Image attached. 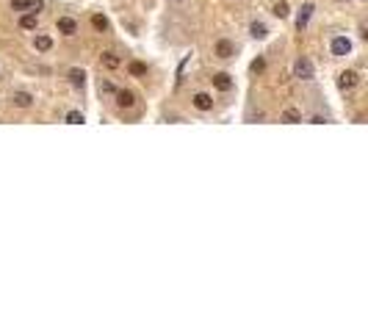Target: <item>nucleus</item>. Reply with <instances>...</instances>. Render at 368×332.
Instances as JSON below:
<instances>
[{
	"label": "nucleus",
	"mask_w": 368,
	"mask_h": 332,
	"mask_svg": "<svg viewBox=\"0 0 368 332\" xmlns=\"http://www.w3.org/2000/svg\"><path fill=\"white\" fill-rule=\"evenodd\" d=\"M266 70V61L263 58H255V61H252V72H263Z\"/></svg>",
	"instance_id": "obj_23"
},
{
	"label": "nucleus",
	"mask_w": 368,
	"mask_h": 332,
	"mask_svg": "<svg viewBox=\"0 0 368 332\" xmlns=\"http://www.w3.org/2000/svg\"><path fill=\"white\" fill-rule=\"evenodd\" d=\"M114 97H117V106L119 108H133V106H136V94L127 92V89H117V94H114Z\"/></svg>",
	"instance_id": "obj_8"
},
{
	"label": "nucleus",
	"mask_w": 368,
	"mask_h": 332,
	"mask_svg": "<svg viewBox=\"0 0 368 332\" xmlns=\"http://www.w3.org/2000/svg\"><path fill=\"white\" fill-rule=\"evenodd\" d=\"M357 83H360V75H357L354 70H346V72H340V75H338V89H340V92H352Z\"/></svg>",
	"instance_id": "obj_3"
},
{
	"label": "nucleus",
	"mask_w": 368,
	"mask_h": 332,
	"mask_svg": "<svg viewBox=\"0 0 368 332\" xmlns=\"http://www.w3.org/2000/svg\"><path fill=\"white\" fill-rule=\"evenodd\" d=\"M177 3H180V0H177Z\"/></svg>",
	"instance_id": "obj_25"
},
{
	"label": "nucleus",
	"mask_w": 368,
	"mask_h": 332,
	"mask_svg": "<svg viewBox=\"0 0 368 332\" xmlns=\"http://www.w3.org/2000/svg\"><path fill=\"white\" fill-rule=\"evenodd\" d=\"M11 8L14 11H39L42 3L39 0H11Z\"/></svg>",
	"instance_id": "obj_11"
},
{
	"label": "nucleus",
	"mask_w": 368,
	"mask_h": 332,
	"mask_svg": "<svg viewBox=\"0 0 368 332\" xmlns=\"http://www.w3.org/2000/svg\"><path fill=\"white\" fill-rule=\"evenodd\" d=\"M36 25H39V11H25V14L20 17L22 31H36Z\"/></svg>",
	"instance_id": "obj_10"
},
{
	"label": "nucleus",
	"mask_w": 368,
	"mask_h": 332,
	"mask_svg": "<svg viewBox=\"0 0 368 332\" xmlns=\"http://www.w3.org/2000/svg\"><path fill=\"white\" fill-rule=\"evenodd\" d=\"M249 34H252V39H266V36H269V28H266L263 22H252Z\"/></svg>",
	"instance_id": "obj_16"
},
{
	"label": "nucleus",
	"mask_w": 368,
	"mask_h": 332,
	"mask_svg": "<svg viewBox=\"0 0 368 332\" xmlns=\"http://www.w3.org/2000/svg\"><path fill=\"white\" fill-rule=\"evenodd\" d=\"M310 122H313V125H324V122H327V116H313Z\"/></svg>",
	"instance_id": "obj_24"
},
{
	"label": "nucleus",
	"mask_w": 368,
	"mask_h": 332,
	"mask_svg": "<svg viewBox=\"0 0 368 332\" xmlns=\"http://www.w3.org/2000/svg\"><path fill=\"white\" fill-rule=\"evenodd\" d=\"M103 67H105V70H117V67H119V56H117V53H103Z\"/></svg>",
	"instance_id": "obj_18"
},
{
	"label": "nucleus",
	"mask_w": 368,
	"mask_h": 332,
	"mask_svg": "<svg viewBox=\"0 0 368 332\" xmlns=\"http://www.w3.org/2000/svg\"><path fill=\"white\" fill-rule=\"evenodd\" d=\"M34 47L39 50V53H47V50L53 47V39H50V36H44V34H36V39H34Z\"/></svg>",
	"instance_id": "obj_15"
},
{
	"label": "nucleus",
	"mask_w": 368,
	"mask_h": 332,
	"mask_svg": "<svg viewBox=\"0 0 368 332\" xmlns=\"http://www.w3.org/2000/svg\"><path fill=\"white\" fill-rule=\"evenodd\" d=\"M210 80H213V89H219V92H230L233 89V78H230L227 72H216Z\"/></svg>",
	"instance_id": "obj_9"
},
{
	"label": "nucleus",
	"mask_w": 368,
	"mask_h": 332,
	"mask_svg": "<svg viewBox=\"0 0 368 332\" xmlns=\"http://www.w3.org/2000/svg\"><path fill=\"white\" fill-rule=\"evenodd\" d=\"M271 11H274V17H280V20H285V17L291 14V11H288V3H285V0L274 3V8H271Z\"/></svg>",
	"instance_id": "obj_19"
},
{
	"label": "nucleus",
	"mask_w": 368,
	"mask_h": 332,
	"mask_svg": "<svg viewBox=\"0 0 368 332\" xmlns=\"http://www.w3.org/2000/svg\"><path fill=\"white\" fill-rule=\"evenodd\" d=\"M213 50H216V56L222 58V61H227V58H233V56H236V44L230 42V39H219Z\"/></svg>",
	"instance_id": "obj_5"
},
{
	"label": "nucleus",
	"mask_w": 368,
	"mask_h": 332,
	"mask_svg": "<svg viewBox=\"0 0 368 332\" xmlns=\"http://www.w3.org/2000/svg\"><path fill=\"white\" fill-rule=\"evenodd\" d=\"M56 31L64 36H75L78 34V22L72 20V17H58L56 20Z\"/></svg>",
	"instance_id": "obj_4"
},
{
	"label": "nucleus",
	"mask_w": 368,
	"mask_h": 332,
	"mask_svg": "<svg viewBox=\"0 0 368 332\" xmlns=\"http://www.w3.org/2000/svg\"><path fill=\"white\" fill-rule=\"evenodd\" d=\"M293 78H299V80H313L316 78V70H313V64H310V58H296V64H293Z\"/></svg>",
	"instance_id": "obj_2"
},
{
	"label": "nucleus",
	"mask_w": 368,
	"mask_h": 332,
	"mask_svg": "<svg viewBox=\"0 0 368 332\" xmlns=\"http://www.w3.org/2000/svg\"><path fill=\"white\" fill-rule=\"evenodd\" d=\"M91 25H94V31L105 34V31H108V17L105 14H91Z\"/></svg>",
	"instance_id": "obj_17"
},
{
	"label": "nucleus",
	"mask_w": 368,
	"mask_h": 332,
	"mask_svg": "<svg viewBox=\"0 0 368 332\" xmlns=\"http://www.w3.org/2000/svg\"><path fill=\"white\" fill-rule=\"evenodd\" d=\"M280 122H288V125H296V122H302V111H299V108H285V111L280 113Z\"/></svg>",
	"instance_id": "obj_13"
},
{
	"label": "nucleus",
	"mask_w": 368,
	"mask_h": 332,
	"mask_svg": "<svg viewBox=\"0 0 368 332\" xmlns=\"http://www.w3.org/2000/svg\"><path fill=\"white\" fill-rule=\"evenodd\" d=\"M83 122H86V116L81 111H70V113H67V125H83Z\"/></svg>",
	"instance_id": "obj_21"
},
{
	"label": "nucleus",
	"mask_w": 368,
	"mask_h": 332,
	"mask_svg": "<svg viewBox=\"0 0 368 332\" xmlns=\"http://www.w3.org/2000/svg\"><path fill=\"white\" fill-rule=\"evenodd\" d=\"M127 72H130L133 78H141V75H147V67L141 61H133L130 67H127Z\"/></svg>",
	"instance_id": "obj_20"
},
{
	"label": "nucleus",
	"mask_w": 368,
	"mask_h": 332,
	"mask_svg": "<svg viewBox=\"0 0 368 332\" xmlns=\"http://www.w3.org/2000/svg\"><path fill=\"white\" fill-rule=\"evenodd\" d=\"M67 78H70V83L75 86V89H83V86H86V72L83 70H70Z\"/></svg>",
	"instance_id": "obj_14"
},
{
	"label": "nucleus",
	"mask_w": 368,
	"mask_h": 332,
	"mask_svg": "<svg viewBox=\"0 0 368 332\" xmlns=\"http://www.w3.org/2000/svg\"><path fill=\"white\" fill-rule=\"evenodd\" d=\"M313 3H305V6L299 8V14H296V31H305L307 28V22H310V17H313Z\"/></svg>",
	"instance_id": "obj_6"
},
{
	"label": "nucleus",
	"mask_w": 368,
	"mask_h": 332,
	"mask_svg": "<svg viewBox=\"0 0 368 332\" xmlns=\"http://www.w3.org/2000/svg\"><path fill=\"white\" fill-rule=\"evenodd\" d=\"M191 103H194L197 111H210V108H213V97L205 94V92H197L194 97H191Z\"/></svg>",
	"instance_id": "obj_7"
},
{
	"label": "nucleus",
	"mask_w": 368,
	"mask_h": 332,
	"mask_svg": "<svg viewBox=\"0 0 368 332\" xmlns=\"http://www.w3.org/2000/svg\"><path fill=\"white\" fill-rule=\"evenodd\" d=\"M11 103H14L17 108H31L34 106V94L31 92H14L11 94Z\"/></svg>",
	"instance_id": "obj_12"
},
{
	"label": "nucleus",
	"mask_w": 368,
	"mask_h": 332,
	"mask_svg": "<svg viewBox=\"0 0 368 332\" xmlns=\"http://www.w3.org/2000/svg\"><path fill=\"white\" fill-rule=\"evenodd\" d=\"M100 94H108V97H114V94H117V89H114L111 80H100Z\"/></svg>",
	"instance_id": "obj_22"
},
{
	"label": "nucleus",
	"mask_w": 368,
	"mask_h": 332,
	"mask_svg": "<svg viewBox=\"0 0 368 332\" xmlns=\"http://www.w3.org/2000/svg\"><path fill=\"white\" fill-rule=\"evenodd\" d=\"M329 53H332L335 58H346L349 53H352V39H349V36H332Z\"/></svg>",
	"instance_id": "obj_1"
}]
</instances>
